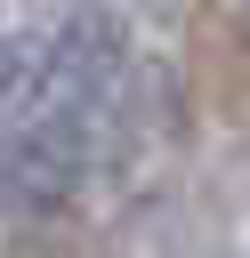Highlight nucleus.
<instances>
[{
    "label": "nucleus",
    "mask_w": 250,
    "mask_h": 258,
    "mask_svg": "<svg viewBox=\"0 0 250 258\" xmlns=\"http://www.w3.org/2000/svg\"><path fill=\"white\" fill-rule=\"evenodd\" d=\"M242 8H250V0H242Z\"/></svg>",
    "instance_id": "nucleus-1"
}]
</instances>
